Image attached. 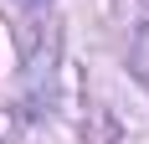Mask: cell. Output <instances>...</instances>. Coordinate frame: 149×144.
<instances>
[{
	"label": "cell",
	"instance_id": "6da1fadb",
	"mask_svg": "<svg viewBox=\"0 0 149 144\" xmlns=\"http://www.w3.org/2000/svg\"><path fill=\"white\" fill-rule=\"evenodd\" d=\"M134 72H139V77H149V26L134 36Z\"/></svg>",
	"mask_w": 149,
	"mask_h": 144
}]
</instances>
